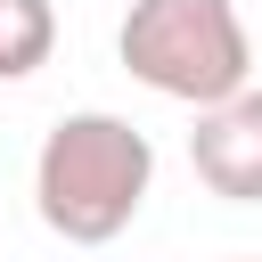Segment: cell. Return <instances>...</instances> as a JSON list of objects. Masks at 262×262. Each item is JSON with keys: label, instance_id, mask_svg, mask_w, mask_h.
I'll list each match as a JSON object with an SVG mask.
<instances>
[{"label": "cell", "instance_id": "obj_5", "mask_svg": "<svg viewBox=\"0 0 262 262\" xmlns=\"http://www.w3.org/2000/svg\"><path fill=\"white\" fill-rule=\"evenodd\" d=\"M237 262H246V254H237Z\"/></svg>", "mask_w": 262, "mask_h": 262}, {"label": "cell", "instance_id": "obj_4", "mask_svg": "<svg viewBox=\"0 0 262 262\" xmlns=\"http://www.w3.org/2000/svg\"><path fill=\"white\" fill-rule=\"evenodd\" d=\"M57 49V8L49 0H0V82L41 74Z\"/></svg>", "mask_w": 262, "mask_h": 262}, {"label": "cell", "instance_id": "obj_1", "mask_svg": "<svg viewBox=\"0 0 262 262\" xmlns=\"http://www.w3.org/2000/svg\"><path fill=\"white\" fill-rule=\"evenodd\" d=\"M147 188H156V147L131 115H106V106L57 115L33 156V213L66 246H115L139 221Z\"/></svg>", "mask_w": 262, "mask_h": 262}, {"label": "cell", "instance_id": "obj_3", "mask_svg": "<svg viewBox=\"0 0 262 262\" xmlns=\"http://www.w3.org/2000/svg\"><path fill=\"white\" fill-rule=\"evenodd\" d=\"M188 164L221 205H262V90H237L229 106H205L188 131Z\"/></svg>", "mask_w": 262, "mask_h": 262}, {"label": "cell", "instance_id": "obj_2", "mask_svg": "<svg viewBox=\"0 0 262 262\" xmlns=\"http://www.w3.org/2000/svg\"><path fill=\"white\" fill-rule=\"evenodd\" d=\"M115 57L131 82H147L172 106H229L237 90H254V33L237 16V0H131Z\"/></svg>", "mask_w": 262, "mask_h": 262}]
</instances>
